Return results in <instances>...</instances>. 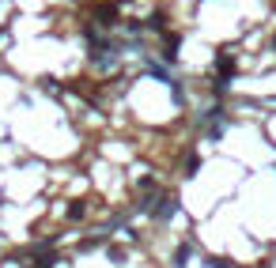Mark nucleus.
<instances>
[{"label": "nucleus", "instance_id": "nucleus-1", "mask_svg": "<svg viewBox=\"0 0 276 268\" xmlns=\"http://www.w3.org/2000/svg\"><path fill=\"white\" fill-rule=\"evenodd\" d=\"M91 15L99 19V27H118V0L113 4H95Z\"/></svg>", "mask_w": 276, "mask_h": 268}, {"label": "nucleus", "instance_id": "nucleus-2", "mask_svg": "<svg viewBox=\"0 0 276 268\" xmlns=\"http://www.w3.org/2000/svg\"><path fill=\"white\" fill-rule=\"evenodd\" d=\"M174 208H178V204H174V197H159L155 204H148V208H144V212H148L151 219H170V215H174Z\"/></svg>", "mask_w": 276, "mask_h": 268}, {"label": "nucleus", "instance_id": "nucleus-3", "mask_svg": "<svg viewBox=\"0 0 276 268\" xmlns=\"http://www.w3.org/2000/svg\"><path fill=\"white\" fill-rule=\"evenodd\" d=\"M178 45H182V34L167 31V42H163V61H170V64L178 61Z\"/></svg>", "mask_w": 276, "mask_h": 268}, {"label": "nucleus", "instance_id": "nucleus-4", "mask_svg": "<svg viewBox=\"0 0 276 268\" xmlns=\"http://www.w3.org/2000/svg\"><path fill=\"white\" fill-rule=\"evenodd\" d=\"M87 215V204L83 200H72V208H68V219H83Z\"/></svg>", "mask_w": 276, "mask_h": 268}, {"label": "nucleus", "instance_id": "nucleus-5", "mask_svg": "<svg viewBox=\"0 0 276 268\" xmlns=\"http://www.w3.org/2000/svg\"><path fill=\"white\" fill-rule=\"evenodd\" d=\"M102 242H106L102 234H95V238H83V242H80V250H83V253H87V250H99Z\"/></svg>", "mask_w": 276, "mask_h": 268}, {"label": "nucleus", "instance_id": "nucleus-6", "mask_svg": "<svg viewBox=\"0 0 276 268\" xmlns=\"http://www.w3.org/2000/svg\"><path fill=\"white\" fill-rule=\"evenodd\" d=\"M186 257H189V242H186V246H178V250H174V264H178V268H186Z\"/></svg>", "mask_w": 276, "mask_h": 268}, {"label": "nucleus", "instance_id": "nucleus-7", "mask_svg": "<svg viewBox=\"0 0 276 268\" xmlns=\"http://www.w3.org/2000/svg\"><path fill=\"white\" fill-rule=\"evenodd\" d=\"M208 264H212V268H231V261H227V257H212Z\"/></svg>", "mask_w": 276, "mask_h": 268}, {"label": "nucleus", "instance_id": "nucleus-8", "mask_svg": "<svg viewBox=\"0 0 276 268\" xmlns=\"http://www.w3.org/2000/svg\"><path fill=\"white\" fill-rule=\"evenodd\" d=\"M4 34H8V31H4V27H0V42H4Z\"/></svg>", "mask_w": 276, "mask_h": 268}, {"label": "nucleus", "instance_id": "nucleus-9", "mask_svg": "<svg viewBox=\"0 0 276 268\" xmlns=\"http://www.w3.org/2000/svg\"><path fill=\"white\" fill-rule=\"evenodd\" d=\"M118 4H132V0H118Z\"/></svg>", "mask_w": 276, "mask_h": 268}]
</instances>
